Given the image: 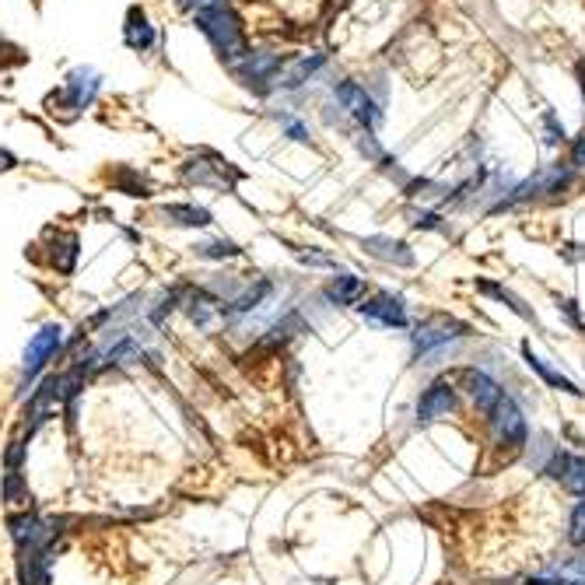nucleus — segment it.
Here are the masks:
<instances>
[{"instance_id":"nucleus-14","label":"nucleus","mask_w":585,"mask_h":585,"mask_svg":"<svg viewBox=\"0 0 585 585\" xmlns=\"http://www.w3.org/2000/svg\"><path fill=\"white\" fill-rule=\"evenodd\" d=\"M123 43H127L134 53H151L158 46V29L141 4H134V8L127 11V22H123Z\"/></svg>"},{"instance_id":"nucleus-16","label":"nucleus","mask_w":585,"mask_h":585,"mask_svg":"<svg viewBox=\"0 0 585 585\" xmlns=\"http://www.w3.org/2000/svg\"><path fill=\"white\" fill-rule=\"evenodd\" d=\"M158 218H162V225H172V228H211L214 225V214L197 204H165V207H158Z\"/></svg>"},{"instance_id":"nucleus-19","label":"nucleus","mask_w":585,"mask_h":585,"mask_svg":"<svg viewBox=\"0 0 585 585\" xmlns=\"http://www.w3.org/2000/svg\"><path fill=\"white\" fill-rule=\"evenodd\" d=\"M78 256H81V242L74 232H57L53 235V246H50V267L57 274H74L78 267Z\"/></svg>"},{"instance_id":"nucleus-1","label":"nucleus","mask_w":585,"mask_h":585,"mask_svg":"<svg viewBox=\"0 0 585 585\" xmlns=\"http://www.w3.org/2000/svg\"><path fill=\"white\" fill-rule=\"evenodd\" d=\"M193 25H197L200 36L211 43L214 57H218L228 71L253 50L246 36V22H242V15L228 4V0L225 4H214V8L197 11V15H193Z\"/></svg>"},{"instance_id":"nucleus-6","label":"nucleus","mask_w":585,"mask_h":585,"mask_svg":"<svg viewBox=\"0 0 585 585\" xmlns=\"http://www.w3.org/2000/svg\"><path fill=\"white\" fill-rule=\"evenodd\" d=\"M179 179L186 186H211V190H232L239 183V172L232 169V162H225L214 151H200V155H190L183 165H179Z\"/></svg>"},{"instance_id":"nucleus-5","label":"nucleus","mask_w":585,"mask_h":585,"mask_svg":"<svg viewBox=\"0 0 585 585\" xmlns=\"http://www.w3.org/2000/svg\"><path fill=\"white\" fill-rule=\"evenodd\" d=\"M470 337V326L459 323V319L445 316V312H435V316H428L424 323L414 326V354L417 361L428 358V354H438V351H449L456 340H466Z\"/></svg>"},{"instance_id":"nucleus-23","label":"nucleus","mask_w":585,"mask_h":585,"mask_svg":"<svg viewBox=\"0 0 585 585\" xmlns=\"http://www.w3.org/2000/svg\"><path fill=\"white\" fill-rule=\"evenodd\" d=\"M113 183H116V190H123L127 197H141V200L151 197V183L141 176V172H134V169H120Z\"/></svg>"},{"instance_id":"nucleus-31","label":"nucleus","mask_w":585,"mask_h":585,"mask_svg":"<svg viewBox=\"0 0 585 585\" xmlns=\"http://www.w3.org/2000/svg\"><path fill=\"white\" fill-rule=\"evenodd\" d=\"M557 312H564V316H568V323H571V326H578V330H585V323H582V312H578V302H571V298H564V302H557Z\"/></svg>"},{"instance_id":"nucleus-7","label":"nucleus","mask_w":585,"mask_h":585,"mask_svg":"<svg viewBox=\"0 0 585 585\" xmlns=\"http://www.w3.org/2000/svg\"><path fill=\"white\" fill-rule=\"evenodd\" d=\"M60 351H64V326L60 323H46L39 333H32L29 347H25V354H22V393L39 379V372H43Z\"/></svg>"},{"instance_id":"nucleus-3","label":"nucleus","mask_w":585,"mask_h":585,"mask_svg":"<svg viewBox=\"0 0 585 585\" xmlns=\"http://www.w3.org/2000/svg\"><path fill=\"white\" fill-rule=\"evenodd\" d=\"M333 106L344 113V120H351L358 130H368V134H375V130L382 127V120H386V109H382V102H375L372 95H368V88L361 85V81H340V85H333Z\"/></svg>"},{"instance_id":"nucleus-2","label":"nucleus","mask_w":585,"mask_h":585,"mask_svg":"<svg viewBox=\"0 0 585 585\" xmlns=\"http://www.w3.org/2000/svg\"><path fill=\"white\" fill-rule=\"evenodd\" d=\"M102 92V74L95 71V67H74L71 74L64 78V85H60V92L50 95V113H57L60 120H78L85 109L95 106V99H99Z\"/></svg>"},{"instance_id":"nucleus-13","label":"nucleus","mask_w":585,"mask_h":585,"mask_svg":"<svg viewBox=\"0 0 585 585\" xmlns=\"http://www.w3.org/2000/svg\"><path fill=\"white\" fill-rule=\"evenodd\" d=\"M459 407V396L456 389H452V382H431L428 389L421 393V400H417V421H442V417L456 414Z\"/></svg>"},{"instance_id":"nucleus-17","label":"nucleus","mask_w":585,"mask_h":585,"mask_svg":"<svg viewBox=\"0 0 585 585\" xmlns=\"http://www.w3.org/2000/svg\"><path fill=\"white\" fill-rule=\"evenodd\" d=\"M522 358H526V365L533 368V372L540 375V379L547 382L550 389H557V393H568V396H582V389H578L575 382L568 379V375H561L554 365H550V361H543L529 344H522Z\"/></svg>"},{"instance_id":"nucleus-28","label":"nucleus","mask_w":585,"mask_h":585,"mask_svg":"<svg viewBox=\"0 0 585 585\" xmlns=\"http://www.w3.org/2000/svg\"><path fill=\"white\" fill-rule=\"evenodd\" d=\"M354 144H358V151L368 158V162H382V144L375 141V134H368V130H358V137H354Z\"/></svg>"},{"instance_id":"nucleus-22","label":"nucleus","mask_w":585,"mask_h":585,"mask_svg":"<svg viewBox=\"0 0 585 585\" xmlns=\"http://www.w3.org/2000/svg\"><path fill=\"white\" fill-rule=\"evenodd\" d=\"M193 253L200 256V260H235V256H242L239 242L232 239H204L193 246Z\"/></svg>"},{"instance_id":"nucleus-12","label":"nucleus","mask_w":585,"mask_h":585,"mask_svg":"<svg viewBox=\"0 0 585 585\" xmlns=\"http://www.w3.org/2000/svg\"><path fill=\"white\" fill-rule=\"evenodd\" d=\"M463 386H466V396H470L473 410H477L484 421L494 414L498 400L505 396V389H501L487 372H480V368H470V372H463Z\"/></svg>"},{"instance_id":"nucleus-30","label":"nucleus","mask_w":585,"mask_h":585,"mask_svg":"<svg viewBox=\"0 0 585 585\" xmlns=\"http://www.w3.org/2000/svg\"><path fill=\"white\" fill-rule=\"evenodd\" d=\"M295 256L305 263V267H323V270H337V260L326 253H319V249H295Z\"/></svg>"},{"instance_id":"nucleus-20","label":"nucleus","mask_w":585,"mask_h":585,"mask_svg":"<svg viewBox=\"0 0 585 585\" xmlns=\"http://www.w3.org/2000/svg\"><path fill=\"white\" fill-rule=\"evenodd\" d=\"M330 298V305H361L365 298V277L358 274H337L323 291Z\"/></svg>"},{"instance_id":"nucleus-32","label":"nucleus","mask_w":585,"mask_h":585,"mask_svg":"<svg viewBox=\"0 0 585 585\" xmlns=\"http://www.w3.org/2000/svg\"><path fill=\"white\" fill-rule=\"evenodd\" d=\"M22 459H25V445L22 442H11L8 452H4V463H8V470H18V466H22Z\"/></svg>"},{"instance_id":"nucleus-33","label":"nucleus","mask_w":585,"mask_h":585,"mask_svg":"<svg viewBox=\"0 0 585 585\" xmlns=\"http://www.w3.org/2000/svg\"><path fill=\"white\" fill-rule=\"evenodd\" d=\"M214 4H225V0H176V8L190 11V15H197V11H204V8H214Z\"/></svg>"},{"instance_id":"nucleus-10","label":"nucleus","mask_w":585,"mask_h":585,"mask_svg":"<svg viewBox=\"0 0 585 585\" xmlns=\"http://www.w3.org/2000/svg\"><path fill=\"white\" fill-rule=\"evenodd\" d=\"M543 473H550V477H554L568 494H578V498H585V456H578V452L554 449V456L547 459Z\"/></svg>"},{"instance_id":"nucleus-11","label":"nucleus","mask_w":585,"mask_h":585,"mask_svg":"<svg viewBox=\"0 0 585 585\" xmlns=\"http://www.w3.org/2000/svg\"><path fill=\"white\" fill-rule=\"evenodd\" d=\"M326 67V53H302L295 60H284V71L277 78L274 92H298V88H309V81H319L316 74Z\"/></svg>"},{"instance_id":"nucleus-24","label":"nucleus","mask_w":585,"mask_h":585,"mask_svg":"<svg viewBox=\"0 0 585 585\" xmlns=\"http://www.w3.org/2000/svg\"><path fill=\"white\" fill-rule=\"evenodd\" d=\"M0 491H4V501H8V505H25V501H29V484H25V477L18 470L4 473Z\"/></svg>"},{"instance_id":"nucleus-25","label":"nucleus","mask_w":585,"mask_h":585,"mask_svg":"<svg viewBox=\"0 0 585 585\" xmlns=\"http://www.w3.org/2000/svg\"><path fill=\"white\" fill-rule=\"evenodd\" d=\"M277 123H281V134L288 137V141H295V144H312V127L302 120V116L281 113V116H277Z\"/></svg>"},{"instance_id":"nucleus-4","label":"nucleus","mask_w":585,"mask_h":585,"mask_svg":"<svg viewBox=\"0 0 585 585\" xmlns=\"http://www.w3.org/2000/svg\"><path fill=\"white\" fill-rule=\"evenodd\" d=\"M284 60L288 57H281L277 50H249L228 74H232L246 92H253L263 99V95H270L277 88V78H281V71H284Z\"/></svg>"},{"instance_id":"nucleus-35","label":"nucleus","mask_w":585,"mask_h":585,"mask_svg":"<svg viewBox=\"0 0 585 585\" xmlns=\"http://www.w3.org/2000/svg\"><path fill=\"white\" fill-rule=\"evenodd\" d=\"M18 169V158L11 155L8 148H0V176H4V172H15Z\"/></svg>"},{"instance_id":"nucleus-18","label":"nucleus","mask_w":585,"mask_h":585,"mask_svg":"<svg viewBox=\"0 0 585 585\" xmlns=\"http://www.w3.org/2000/svg\"><path fill=\"white\" fill-rule=\"evenodd\" d=\"M186 312H190L193 326H200V330H211V326H218L221 319H225V305L218 302V298L211 295V291L200 288L197 295L186 302Z\"/></svg>"},{"instance_id":"nucleus-27","label":"nucleus","mask_w":585,"mask_h":585,"mask_svg":"<svg viewBox=\"0 0 585 585\" xmlns=\"http://www.w3.org/2000/svg\"><path fill=\"white\" fill-rule=\"evenodd\" d=\"M410 228H421V232H445L442 214H435V211H410Z\"/></svg>"},{"instance_id":"nucleus-9","label":"nucleus","mask_w":585,"mask_h":585,"mask_svg":"<svg viewBox=\"0 0 585 585\" xmlns=\"http://www.w3.org/2000/svg\"><path fill=\"white\" fill-rule=\"evenodd\" d=\"M361 319L372 326H382V330H407L410 316H407V302L393 291H375L372 298H361L358 305Z\"/></svg>"},{"instance_id":"nucleus-34","label":"nucleus","mask_w":585,"mask_h":585,"mask_svg":"<svg viewBox=\"0 0 585 585\" xmlns=\"http://www.w3.org/2000/svg\"><path fill=\"white\" fill-rule=\"evenodd\" d=\"M571 169H585V137H578L575 144H571Z\"/></svg>"},{"instance_id":"nucleus-21","label":"nucleus","mask_w":585,"mask_h":585,"mask_svg":"<svg viewBox=\"0 0 585 585\" xmlns=\"http://www.w3.org/2000/svg\"><path fill=\"white\" fill-rule=\"evenodd\" d=\"M477 291L480 295H491V298H498V302H505L508 309L515 312V316H522V319H529V323H536V316H533V309H529L526 302H522L515 291H508L505 284H494V281H477Z\"/></svg>"},{"instance_id":"nucleus-15","label":"nucleus","mask_w":585,"mask_h":585,"mask_svg":"<svg viewBox=\"0 0 585 585\" xmlns=\"http://www.w3.org/2000/svg\"><path fill=\"white\" fill-rule=\"evenodd\" d=\"M361 249L368 256H375V260L393 263V267H414L417 263L414 249L403 239H389V235H368V239H361Z\"/></svg>"},{"instance_id":"nucleus-26","label":"nucleus","mask_w":585,"mask_h":585,"mask_svg":"<svg viewBox=\"0 0 585 585\" xmlns=\"http://www.w3.org/2000/svg\"><path fill=\"white\" fill-rule=\"evenodd\" d=\"M568 543L571 547H585V498H578L568 515Z\"/></svg>"},{"instance_id":"nucleus-29","label":"nucleus","mask_w":585,"mask_h":585,"mask_svg":"<svg viewBox=\"0 0 585 585\" xmlns=\"http://www.w3.org/2000/svg\"><path fill=\"white\" fill-rule=\"evenodd\" d=\"M543 130H547V144H550V148L564 144V123L557 120L554 109H543Z\"/></svg>"},{"instance_id":"nucleus-8","label":"nucleus","mask_w":585,"mask_h":585,"mask_svg":"<svg viewBox=\"0 0 585 585\" xmlns=\"http://www.w3.org/2000/svg\"><path fill=\"white\" fill-rule=\"evenodd\" d=\"M487 424H491V438H494V445H501V449L519 452L522 445H526V438H529L526 414H522L519 403H515L508 393L498 400V407H494V414L487 417Z\"/></svg>"}]
</instances>
